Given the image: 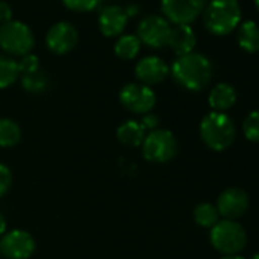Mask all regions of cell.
Here are the masks:
<instances>
[{
    "instance_id": "1f68e13d",
    "label": "cell",
    "mask_w": 259,
    "mask_h": 259,
    "mask_svg": "<svg viewBox=\"0 0 259 259\" xmlns=\"http://www.w3.org/2000/svg\"><path fill=\"white\" fill-rule=\"evenodd\" d=\"M221 259H245V257L238 256V254H229V256H224V257H221Z\"/></svg>"
},
{
    "instance_id": "4dcf8cb0",
    "label": "cell",
    "mask_w": 259,
    "mask_h": 259,
    "mask_svg": "<svg viewBox=\"0 0 259 259\" xmlns=\"http://www.w3.org/2000/svg\"><path fill=\"white\" fill-rule=\"evenodd\" d=\"M123 10H125V13H126V16H128V17H133V16H136V14L139 13V8H138L136 5H132V7L123 8Z\"/></svg>"
},
{
    "instance_id": "f546056e",
    "label": "cell",
    "mask_w": 259,
    "mask_h": 259,
    "mask_svg": "<svg viewBox=\"0 0 259 259\" xmlns=\"http://www.w3.org/2000/svg\"><path fill=\"white\" fill-rule=\"evenodd\" d=\"M7 233V220L4 213H0V236H4Z\"/></svg>"
},
{
    "instance_id": "8992f818",
    "label": "cell",
    "mask_w": 259,
    "mask_h": 259,
    "mask_svg": "<svg viewBox=\"0 0 259 259\" xmlns=\"http://www.w3.org/2000/svg\"><path fill=\"white\" fill-rule=\"evenodd\" d=\"M247 235L244 227L232 220H221L210 229V244L220 253L236 254L245 247Z\"/></svg>"
},
{
    "instance_id": "d6a6232c",
    "label": "cell",
    "mask_w": 259,
    "mask_h": 259,
    "mask_svg": "<svg viewBox=\"0 0 259 259\" xmlns=\"http://www.w3.org/2000/svg\"><path fill=\"white\" fill-rule=\"evenodd\" d=\"M253 2H254V7H256V10L259 11V0H253Z\"/></svg>"
},
{
    "instance_id": "d4e9b609",
    "label": "cell",
    "mask_w": 259,
    "mask_h": 259,
    "mask_svg": "<svg viewBox=\"0 0 259 259\" xmlns=\"http://www.w3.org/2000/svg\"><path fill=\"white\" fill-rule=\"evenodd\" d=\"M63 5L75 13H89L96 10L102 0H61Z\"/></svg>"
},
{
    "instance_id": "7a4b0ae2",
    "label": "cell",
    "mask_w": 259,
    "mask_h": 259,
    "mask_svg": "<svg viewBox=\"0 0 259 259\" xmlns=\"http://www.w3.org/2000/svg\"><path fill=\"white\" fill-rule=\"evenodd\" d=\"M200 136L207 148L213 151H224L233 144L236 128L226 113L210 111L201 119Z\"/></svg>"
},
{
    "instance_id": "ffe728a7",
    "label": "cell",
    "mask_w": 259,
    "mask_h": 259,
    "mask_svg": "<svg viewBox=\"0 0 259 259\" xmlns=\"http://www.w3.org/2000/svg\"><path fill=\"white\" fill-rule=\"evenodd\" d=\"M22 139V130L19 123L10 117L0 119V148H13Z\"/></svg>"
},
{
    "instance_id": "836d02e7",
    "label": "cell",
    "mask_w": 259,
    "mask_h": 259,
    "mask_svg": "<svg viewBox=\"0 0 259 259\" xmlns=\"http://www.w3.org/2000/svg\"><path fill=\"white\" fill-rule=\"evenodd\" d=\"M251 259H259V253H254V254L251 256Z\"/></svg>"
},
{
    "instance_id": "603a6c76",
    "label": "cell",
    "mask_w": 259,
    "mask_h": 259,
    "mask_svg": "<svg viewBox=\"0 0 259 259\" xmlns=\"http://www.w3.org/2000/svg\"><path fill=\"white\" fill-rule=\"evenodd\" d=\"M20 78H22L23 89L31 93H41L49 85V78L41 69L34 73H29V75H22Z\"/></svg>"
},
{
    "instance_id": "9c48e42d",
    "label": "cell",
    "mask_w": 259,
    "mask_h": 259,
    "mask_svg": "<svg viewBox=\"0 0 259 259\" xmlns=\"http://www.w3.org/2000/svg\"><path fill=\"white\" fill-rule=\"evenodd\" d=\"M207 0H162L163 17L177 25H191L200 14H203Z\"/></svg>"
},
{
    "instance_id": "f1b7e54d",
    "label": "cell",
    "mask_w": 259,
    "mask_h": 259,
    "mask_svg": "<svg viewBox=\"0 0 259 259\" xmlns=\"http://www.w3.org/2000/svg\"><path fill=\"white\" fill-rule=\"evenodd\" d=\"M13 20V8L7 2H0V25H5Z\"/></svg>"
},
{
    "instance_id": "9a60e30c",
    "label": "cell",
    "mask_w": 259,
    "mask_h": 259,
    "mask_svg": "<svg viewBox=\"0 0 259 259\" xmlns=\"http://www.w3.org/2000/svg\"><path fill=\"white\" fill-rule=\"evenodd\" d=\"M195 43H197V37L189 25H177L171 29L168 46L172 49V52L177 57L194 52Z\"/></svg>"
},
{
    "instance_id": "52a82bcc",
    "label": "cell",
    "mask_w": 259,
    "mask_h": 259,
    "mask_svg": "<svg viewBox=\"0 0 259 259\" xmlns=\"http://www.w3.org/2000/svg\"><path fill=\"white\" fill-rule=\"evenodd\" d=\"M119 102L135 114L151 113L157 102L154 90L141 82H128L119 92Z\"/></svg>"
},
{
    "instance_id": "4fadbf2b",
    "label": "cell",
    "mask_w": 259,
    "mask_h": 259,
    "mask_svg": "<svg viewBox=\"0 0 259 259\" xmlns=\"http://www.w3.org/2000/svg\"><path fill=\"white\" fill-rule=\"evenodd\" d=\"M135 75L141 84L151 87L166 79V76L169 75V66L162 58L156 55H148L138 61L135 67Z\"/></svg>"
},
{
    "instance_id": "6da1fadb",
    "label": "cell",
    "mask_w": 259,
    "mask_h": 259,
    "mask_svg": "<svg viewBox=\"0 0 259 259\" xmlns=\"http://www.w3.org/2000/svg\"><path fill=\"white\" fill-rule=\"evenodd\" d=\"M172 78L179 85L191 92L203 90L212 78L210 61L197 52H191L179 57L169 67Z\"/></svg>"
},
{
    "instance_id": "2e32d148",
    "label": "cell",
    "mask_w": 259,
    "mask_h": 259,
    "mask_svg": "<svg viewBox=\"0 0 259 259\" xmlns=\"http://www.w3.org/2000/svg\"><path fill=\"white\" fill-rule=\"evenodd\" d=\"M117 141L130 148H138L144 144L145 136H147V130L139 120H126L117 126L116 132Z\"/></svg>"
},
{
    "instance_id": "83f0119b",
    "label": "cell",
    "mask_w": 259,
    "mask_h": 259,
    "mask_svg": "<svg viewBox=\"0 0 259 259\" xmlns=\"http://www.w3.org/2000/svg\"><path fill=\"white\" fill-rule=\"evenodd\" d=\"M141 123L145 126V130H150V132H153V130H157L159 128V123H160V119L157 114H153V113H147L142 116V120Z\"/></svg>"
},
{
    "instance_id": "30bf717a",
    "label": "cell",
    "mask_w": 259,
    "mask_h": 259,
    "mask_svg": "<svg viewBox=\"0 0 259 259\" xmlns=\"http://www.w3.org/2000/svg\"><path fill=\"white\" fill-rule=\"evenodd\" d=\"M34 236L22 229L7 232L0 239V254L7 259H29L35 253Z\"/></svg>"
},
{
    "instance_id": "d6986e66",
    "label": "cell",
    "mask_w": 259,
    "mask_h": 259,
    "mask_svg": "<svg viewBox=\"0 0 259 259\" xmlns=\"http://www.w3.org/2000/svg\"><path fill=\"white\" fill-rule=\"evenodd\" d=\"M238 43L245 52L259 51V26L254 22H244L238 31Z\"/></svg>"
},
{
    "instance_id": "e575fe53",
    "label": "cell",
    "mask_w": 259,
    "mask_h": 259,
    "mask_svg": "<svg viewBox=\"0 0 259 259\" xmlns=\"http://www.w3.org/2000/svg\"><path fill=\"white\" fill-rule=\"evenodd\" d=\"M0 257H2V254H0Z\"/></svg>"
},
{
    "instance_id": "7402d4cb",
    "label": "cell",
    "mask_w": 259,
    "mask_h": 259,
    "mask_svg": "<svg viewBox=\"0 0 259 259\" xmlns=\"http://www.w3.org/2000/svg\"><path fill=\"white\" fill-rule=\"evenodd\" d=\"M194 220L201 227H213L220 221V213L217 210V206L210 203H200L194 209Z\"/></svg>"
},
{
    "instance_id": "5bb4252c",
    "label": "cell",
    "mask_w": 259,
    "mask_h": 259,
    "mask_svg": "<svg viewBox=\"0 0 259 259\" xmlns=\"http://www.w3.org/2000/svg\"><path fill=\"white\" fill-rule=\"evenodd\" d=\"M128 25V16L123 8L117 5H108L101 10L98 17V26L104 37H120Z\"/></svg>"
},
{
    "instance_id": "277c9868",
    "label": "cell",
    "mask_w": 259,
    "mask_h": 259,
    "mask_svg": "<svg viewBox=\"0 0 259 259\" xmlns=\"http://www.w3.org/2000/svg\"><path fill=\"white\" fill-rule=\"evenodd\" d=\"M35 38L31 28L19 20L0 25V49L8 57H25L34 49Z\"/></svg>"
},
{
    "instance_id": "cb8c5ba5",
    "label": "cell",
    "mask_w": 259,
    "mask_h": 259,
    "mask_svg": "<svg viewBox=\"0 0 259 259\" xmlns=\"http://www.w3.org/2000/svg\"><path fill=\"white\" fill-rule=\"evenodd\" d=\"M242 132L247 141L259 142V110L251 111L242 122Z\"/></svg>"
},
{
    "instance_id": "7c38bea8",
    "label": "cell",
    "mask_w": 259,
    "mask_h": 259,
    "mask_svg": "<svg viewBox=\"0 0 259 259\" xmlns=\"http://www.w3.org/2000/svg\"><path fill=\"white\" fill-rule=\"evenodd\" d=\"M248 195L239 188H229L221 192L217 201V210L224 220H236L248 209Z\"/></svg>"
},
{
    "instance_id": "4316f807",
    "label": "cell",
    "mask_w": 259,
    "mask_h": 259,
    "mask_svg": "<svg viewBox=\"0 0 259 259\" xmlns=\"http://www.w3.org/2000/svg\"><path fill=\"white\" fill-rule=\"evenodd\" d=\"M13 185V172L5 165L0 163V197H4Z\"/></svg>"
},
{
    "instance_id": "ba28073f",
    "label": "cell",
    "mask_w": 259,
    "mask_h": 259,
    "mask_svg": "<svg viewBox=\"0 0 259 259\" xmlns=\"http://www.w3.org/2000/svg\"><path fill=\"white\" fill-rule=\"evenodd\" d=\"M171 29V23L163 16L151 14L139 22L136 37L142 45L153 49H160L168 45Z\"/></svg>"
},
{
    "instance_id": "484cf974",
    "label": "cell",
    "mask_w": 259,
    "mask_h": 259,
    "mask_svg": "<svg viewBox=\"0 0 259 259\" xmlns=\"http://www.w3.org/2000/svg\"><path fill=\"white\" fill-rule=\"evenodd\" d=\"M19 63V70H20V76L22 75H29V73H34L37 70H40V60L37 55L34 54H28L25 57H22Z\"/></svg>"
},
{
    "instance_id": "5b68a950",
    "label": "cell",
    "mask_w": 259,
    "mask_h": 259,
    "mask_svg": "<svg viewBox=\"0 0 259 259\" xmlns=\"http://www.w3.org/2000/svg\"><path fill=\"white\" fill-rule=\"evenodd\" d=\"M141 148L145 160L151 163H166L177 156L179 142L172 132L165 128H157L145 136Z\"/></svg>"
},
{
    "instance_id": "3957f363",
    "label": "cell",
    "mask_w": 259,
    "mask_h": 259,
    "mask_svg": "<svg viewBox=\"0 0 259 259\" xmlns=\"http://www.w3.org/2000/svg\"><path fill=\"white\" fill-rule=\"evenodd\" d=\"M241 20L238 0H212L203 11L204 28L213 35L230 34Z\"/></svg>"
},
{
    "instance_id": "44dd1931",
    "label": "cell",
    "mask_w": 259,
    "mask_h": 259,
    "mask_svg": "<svg viewBox=\"0 0 259 259\" xmlns=\"http://www.w3.org/2000/svg\"><path fill=\"white\" fill-rule=\"evenodd\" d=\"M20 78L19 63L8 55H0V89H8Z\"/></svg>"
},
{
    "instance_id": "e0dca14e",
    "label": "cell",
    "mask_w": 259,
    "mask_h": 259,
    "mask_svg": "<svg viewBox=\"0 0 259 259\" xmlns=\"http://www.w3.org/2000/svg\"><path fill=\"white\" fill-rule=\"evenodd\" d=\"M236 101V92L235 89L227 82L217 84L210 93H209V105L213 111H226L229 110Z\"/></svg>"
},
{
    "instance_id": "8fae6325",
    "label": "cell",
    "mask_w": 259,
    "mask_h": 259,
    "mask_svg": "<svg viewBox=\"0 0 259 259\" xmlns=\"http://www.w3.org/2000/svg\"><path fill=\"white\" fill-rule=\"evenodd\" d=\"M78 45V31L72 23L58 22L46 34V46L57 55L69 54Z\"/></svg>"
},
{
    "instance_id": "ac0fdd59",
    "label": "cell",
    "mask_w": 259,
    "mask_h": 259,
    "mask_svg": "<svg viewBox=\"0 0 259 259\" xmlns=\"http://www.w3.org/2000/svg\"><path fill=\"white\" fill-rule=\"evenodd\" d=\"M141 46L142 43L139 41L136 35L125 34V35H120L117 41L114 43V54L120 60H126V61L135 60L141 52Z\"/></svg>"
}]
</instances>
